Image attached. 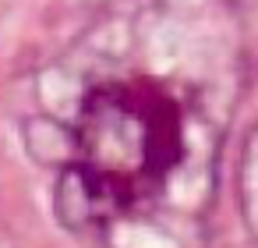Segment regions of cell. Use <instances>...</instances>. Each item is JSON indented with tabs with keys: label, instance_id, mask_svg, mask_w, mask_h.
<instances>
[{
	"label": "cell",
	"instance_id": "6da1fadb",
	"mask_svg": "<svg viewBox=\"0 0 258 248\" xmlns=\"http://www.w3.org/2000/svg\"><path fill=\"white\" fill-rule=\"evenodd\" d=\"M78 170L68 195L78 213L103 220L152 191L180 153V121L173 107L145 85H113L96 92L78 124Z\"/></svg>",
	"mask_w": 258,
	"mask_h": 248
}]
</instances>
